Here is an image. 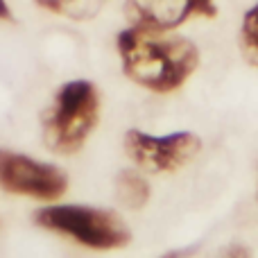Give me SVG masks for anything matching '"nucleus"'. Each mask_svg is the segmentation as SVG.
<instances>
[{"label":"nucleus","instance_id":"nucleus-9","mask_svg":"<svg viewBox=\"0 0 258 258\" xmlns=\"http://www.w3.org/2000/svg\"><path fill=\"white\" fill-rule=\"evenodd\" d=\"M220 258H251V251L245 245H231L220 254Z\"/></svg>","mask_w":258,"mask_h":258},{"label":"nucleus","instance_id":"nucleus-8","mask_svg":"<svg viewBox=\"0 0 258 258\" xmlns=\"http://www.w3.org/2000/svg\"><path fill=\"white\" fill-rule=\"evenodd\" d=\"M240 50L242 57L258 68V5L249 9L242 16V27H240Z\"/></svg>","mask_w":258,"mask_h":258},{"label":"nucleus","instance_id":"nucleus-3","mask_svg":"<svg viewBox=\"0 0 258 258\" xmlns=\"http://www.w3.org/2000/svg\"><path fill=\"white\" fill-rule=\"evenodd\" d=\"M34 222L50 231L75 238L80 245L91 249H118L132 240L129 227L120 215L93 206H48L34 215Z\"/></svg>","mask_w":258,"mask_h":258},{"label":"nucleus","instance_id":"nucleus-5","mask_svg":"<svg viewBox=\"0 0 258 258\" xmlns=\"http://www.w3.org/2000/svg\"><path fill=\"white\" fill-rule=\"evenodd\" d=\"M0 188L12 195L48 202L66 192L68 177L59 165L41 163L12 150H0Z\"/></svg>","mask_w":258,"mask_h":258},{"label":"nucleus","instance_id":"nucleus-10","mask_svg":"<svg viewBox=\"0 0 258 258\" xmlns=\"http://www.w3.org/2000/svg\"><path fill=\"white\" fill-rule=\"evenodd\" d=\"M197 251V247H183V249H172L168 254H163L161 258H190Z\"/></svg>","mask_w":258,"mask_h":258},{"label":"nucleus","instance_id":"nucleus-6","mask_svg":"<svg viewBox=\"0 0 258 258\" xmlns=\"http://www.w3.org/2000/svg\"><path fill=\"white\" fill-rule=\"evenodd\" d=\"M125 14L132 25L147 32H170L192 16L215 18L218 7L209 0H183V3H127Z\"/></svg>","mask_w":258,"mask_h":258},{"label":"nucleus","instance_id":"nucleus-11","mask_svg":"<svg viewBox=\"0 0 258 258\" xmlns=\"http://www.w3.org/2000/svg\"><path fill=\"white\" fill-rule=\"evenodd\" d=\"M0 18H3V21H14L12 12H9V7L3 3V0H0Z\"/></svg>","mask_w":258,"mask_h":258},{"label":"nucleus","instance_id":"nucleus-1","mask_svg":"<svg viewBox=\"0 0 258 258\" xmlns=\"http://www.w3.org/2000/svg\"><path fill=\"white\" fill-rule=\"evenodd\" d=\"M122 71L154 93L177 91L200 66V50L186 36L127 27L118 34Z\"/></svg>","mask_w":258,"mask_h":258},{"label":"nucleus","instance_id":"nucleus-2","mask_svg":"<svg viewBox=\"0 0 258 258\" xmlns=\"http://www.w3.org/2000/svg\"><path fill=\"white\" fill-rule=\"evenodd\" d=\"M100 95L93 82L73 80L57 91L50 109L41 118L43 143L57 154H75L98 125Z\"/></svg>","mask_w":258,"mask_h":258},{"label":"nucleus","instance_id":"nucleus-4","mask_svg":"<svg viewBox=\"0 0 258 258\" xmlns=\"http://www.w3.org/2000/svg\"><path fill=\"white\" fill-rule=\"evenodd\" d=\"M202 141L192 132H172L168 136H152L141 129L125 134V152L145 172H174L195 159Z\"/></svg>","mask_w":258,"mask_h":258},{"label":"nucleus","instance_id":"nucleus-7","mask_svg":"<svg viewBox=\"0 0 258 258\" xmlns=\"http://www.w3.org/2000/svg\"><path fill=\"white\" fill-rule=\"evenodd\" d=\"M116 195L120 204H125L132 211H141L143 206L150 202V183L143 174L134 172V170H122L116 177Z\"/></svg>","mask_w":258,"mask_h":258}]
</instances>
